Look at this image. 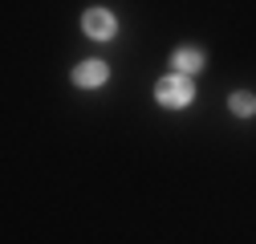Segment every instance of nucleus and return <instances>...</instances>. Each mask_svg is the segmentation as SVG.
Wrapping results in <instances>:
<instances>
[{
	"label": "nucleus",
	"instance_id": "nucleus-3",
	"mask_svg": "<svg viewBox=\"0 0 256 244\" xmlns=\"http://www.w3.org/2000/svg\"><path fill=\"white\" fill-rule=\"evenodd\" d=\"M110 78V66L106 61H82V66L74 70V82L82 86V90H94V86H102Z\"/></svg>",
	"mask_w": 256,
	"mask_h": 244
},
{
	"label": "nucleus",
	"instance_id": "nucleus-2",
	"mask_svg": "<svg viewBox=\"0 0 256 244\" xmlns=\"http://www.w3.org/2000/svg\"><path fill=\"white\" fill-rule=\"evenodd\" d=\"M82 28H86V37H90V41H110V37H114V28H118V20H114L106 8H90V12L82 16Z\"/></svg>",
	"mask_w": 256,
	"mask_h": 244
},
{
	"label": "nucleus",
	"instance_id": "nucleus-4",
	"mask_svg": "<svg viewBox=\"0 0 256 244\" xmlns=\"http://www.w3.org/2000/svg\"><path fill=\"white\" fill-rule=\"evenodd\" d=\"M171 61H175V74H179V78H191V74L204 70V53H200V49H179Z\"/></svg>",
	"mask_w": 256,
	"mask_h": 244
},
{
	"label": "nucleus",
	"instance_id": "nucleus-1",
	"mask_svg": "<svg viewBox=\"0 0 256 244\" xmlns=\"http://www.w3.org/2000/svg\"><path fill=\"white\" fill-rule=\"evenodd\" d=\"M154 94H158V102H163L167 110H183V106H191V98H196V86H191V78L171 74V78H163L154 86Z\"/></svg>",
	"mask_w": 256,
	"mask_h": 244
},
{
	"label": "nucleus",
	"instance_id": "nucleus-5",
	"mask_svg": "<svg viewBox=\"0 0 256 244\" xmlns=\"http://www.w3.org/2000/svg\"><path fill=\"white\" fill-rule=\"evenodd\" d=\"M228 106H232V114H240V118H252V114H256V98L244 94V90H240V94H232Z\"/></svg>",
	"mask_w": 256,
	"mask_h": 244
}]
</instances>
